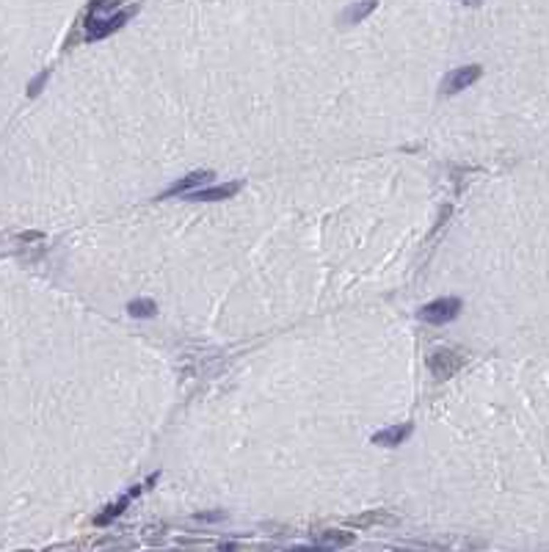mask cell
I'll list each match as a JSON object with an SVG mask.
<instances>
[{"instance_id": "6da1fadb", "label": "cell", "mask_w": 549, "mask_h": 552, "mask_svg": "<svg viewBox=\"0 0 549 552\" xmlns=\"http://www.w3.org/2000/svg\"><path fill=\"white\" fill-rule=\"evenodd\" d=\"M138 9L135 6H130L125 11H113V14H103V17H86L83 25H86V42H97V39H106L111 34H116L122 25H125L133 14H135Z\"/></svg>"}, {"instance_id": "7a4b0ae2", "label": "cell", "mask_w": 549, "mask_h": 552, "mask_svg": "<svg viewBox=\"0 0 549 552\" xmlns=\"http://www.w3.org/2000/svg\"><path fill=\"white\" fill-rule=\"evenodd\" d=\"M461 298L456 296H444V298H436V301H431V304H425L420 307V320L425 323H433V326H444V323H453V320L461 315Z\"/></svg>"}, {"instance_id": "3957f363", "label": "cell", "mask_w": 549, "mask_h": 552, "mask_svg": "<svg viewBox=\"0 0 549 552\" xmlns=\"http://www.w3.org/2000/svg\"><path fill=\"white\" fill-rule=\"evenodd\" d=\"M464 364V354H458V351H450V348H439V351H433L431 357H428V370L433 373V379H450L458 367Z\"/></svg>"}, {"instance_id": "277c9868", "label": "cell", "mask_w": 549, "mask_h": 552, "mask_svg": "<svg viewBox=\"0 0 549 552\" xmlns=\"http://www.w3.org/2000/svg\"><path fill=\"white\" fill-rule=\"evenodd\" d=\"M481 75H483V66L481 64L458 66V69H453L442 81V94H458V91L469 88L475 81H481Z\"/></svg>"}, {"instance_id": "5b68a950", "label": "cell", "mask_w": 549, "mask_h": 552, "mask_svg": "<svg viewBox=\"0 0 549 552\" xmlns=\"http://www.w3.org/2000/svg\"><path fill=\"white\" fill-rule=\"evenodd\" d=\"M240 188H243V183H224V185L205 188V191H185V199H188V202H221V199L235 196Z\"/></svg>"}, {"instance_id": "8992f818", "label": "cell", "mask_w": 549, "mask_h": 552, "mask_svg": "<svg viewBox=\"0 0 549 552\" xmlns=\"http://www.w3.org/2000/svg\"><path fill=\"white\" fill-rule=\"evenodd\" d=\"M212 180H215V174H212V171H190V174H185L183 180H177L174 185H169V188L160 193L158 199L180 196V193H185V191H193V188H196V185H202V183H212Z\"/></svg>"}, {"instance_id": "52a82bcc", "label": "cell", "mask_w": 549, "mask_h": 552, "mask_svg": "<svg viewBox=\"0 0 549 552\" xmlns=\"http://www.w3.org/2000/svg\"><path fill=\"white\" fill-rule=\"evenodd\" d=\"M411 431H414V425H411V423L392 425V428L376 431V434H373V445H379V447H398V445H403L409 436H411Z\"/></svg>"}, {"instance_id": "ba28073f", "label": "cell", "mask_w": 549, "mask_h": 552, "mask_svg": "<svg viewBox=\"0 0 549 552\" xmlns=\"http://www.w3.org/2000/svg\"><path fill=\"white\" fill-rule=\"evenodd\" d=\"M376 9H379V0H359V3L348 6V9L339 14V22H342V25H356V22H361L364 17H370Z\"/></svg>"}, {"instance_id": "9c48e42d", "label": "cell", "mask_w": 549, "mask_h": 552, "mask_svg": "<svg viewBox=\"0 0 549 552\" xmlns=\"http://www.w3.org/2000/svg\"><path fill=\"white\" fill-rule=\"evenodd\" d=\"M398 519L389 516L386 511H367L356 519H348V525H356V528H373V525H395Z\"/></svg>"}, {"instance_id": "30bf717a", "label": "cell", "mask_w": 549, "mask_h": 552, "mask_svg": "<svg viewBox=\"0 0 549 552\" xmlns=\"http://www.w3.org/2000/svg\"><path fill=\"white\" fill-rule=\"evenodd\" d=\"M345 544H354V533H342V531L317 533V547H345Z\"/></svg>"}, {"instance_id": "8fae6325", "label": "cell", "mask_w": 549, "mask_h": 552, "mask_svg": "<svg viewBox=\"0 0 549 552\" xmlns=\"http://www.w3.org/2000/svg\"><path fill=\"white\" fill-rule=\"evenodd\" d=\"M127 312L133 318H155L158 315V304L149 301V298H135V301L127 304Z\"/></svg>"}, {"instance_id": "7c38bea8", "label": "cell", "mask_w": 549, "mask_h": 552, "mask_svg": "<svg viewBox=\"0 0 549 552\" xmlns=\"http://www.w3.org/2000/svg\"><path fill=\"white\" fill-rule=\"evenodd\" d=\"M127 506H130V497H122V500H116L113 506H108V508L103 511V513H100L97 519H94V525H111V522H113V519H116V516H119V513H122V511H125Z\"/></svg>"}, {"instance_id": "4fadbf2b", "label": "cell", "mask_w": 549, "mask_h": 552, "mask_svg": "<svg viewBox=\"0 0 549 552\" xmlns=\"http://www.w3.org/2000/svg\"><path fill=\"white\" fill-rule=\"evenodd\" d=\"M113 6H116V0H91L88 9H86V17H103Z\"/></svg>"}, {"instance_id": "5bb4252c", "label": "cell", "mask_w": 549, "mask_h": 552, "mask_svg": "<svg viewBox=\"0 0 549 552\" xmlns=\"http://www.w3.org/2000/svg\"><path fill=\"white\" fill-rule=\"evenodd\" d=\"M47 78H50V69H44L42 75H39V78H36V81H34V83L28 86V94H31V97H36V94H39V91H42V86L47 83Z\"/></svg>"}, {"instance_id": "9a60e30c", "label": "cell", "mask_w": 549, "mask_h": 552, "mask_svg": "<svg viewBox=\"0 0 549 552\" xmlns=\"http://www.w3.org/2000/svg\"><path fill=\"white\" fill-rule=\"evenodd\" d=\"M461 3H466V6H478L481 0H461Z\"/></svg>"}]
</instances>
